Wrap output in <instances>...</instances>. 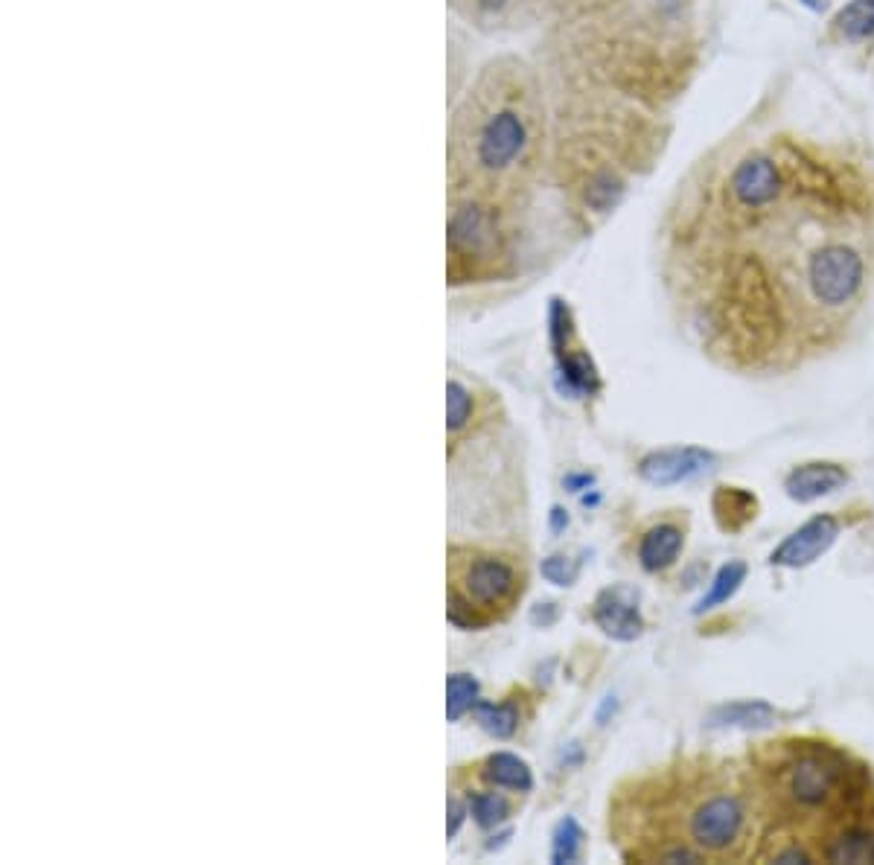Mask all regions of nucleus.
Segmentation results:
<instances>
[{"label":"nucleus","instance_id":"nucleus-1","mask_svg":"<svg viewBox=\"0 0 874 865\" xmlns=\"http://www.w3.org/2000/svg\"><path fill=\"white\" fill-rule=\"evenodd\" d=\"M688 845L703 857H735L749 836V811L741 793L728 787H712L685 813Z\"/></svg>","mask_w":874,"mask_h":865},{"label":"nucleus","instance_id":"nucleus-2","mask_svg":"<svg viewBox=\"0 0 874 865\" xmlns=\"http://www.w3.org/2000/svg\"><path fill=\"white\" fill-rule=\"evenodd\" d=\"M460 591H453L458 598L467 600L484 620H490L496 609H510L514 600L522 595V577L507 559L481 557L469 559L458 575Z\"/></svg>","mask_w":874,"mask_h":865},{"label":"nucleus","instance_id":"nucleus-3","mask_svg":"<svg viewBox=\"0 0 874 865\" xmlns=\"http://www.w3.org/2000/svg\"><path fill=\"white\" fill-rule=\"evenodd\" d=\"M863 277H866L863 257L848 246H825L807 262V284L813 298L825 307H843L857 298Z\"/></svg>","mask_w":874,"mask_h":865},{"label":"nucleus","instance_id":"nucleus-4","mask_svg":"<svg viewBox=\"0 0 874 865\" xmlns=\"http://www.w3.org/2000/svg\"><path fill=\"white\" fill-rule=\"evenodd\" d=\"M528 146V126L514 108H499L473 135V163L484 172H505Z\"/></svg>","mask_w":874,"mask_h":865},{"label":"nucleus","instance_id":"nucleus-5","mask_svg":"<svg viewBox=\"0 0 874 865\" xmlns=\"http://www.w3.org/2000/svg\"><path fill=\"white\" fill-rule=\"evenodd\" d=\"M449 248L455 260H490L499 253V225L490 207L464 205L449 222Z\"/></svg>","mask_w":874,"mask_h":865},{"label":"nucleus","instance_id":"nucleus-6","mask_svg":"<svg viewBox=\"0 0 874 865\" xmlns=\"http://www.w3.org/2000/svg\"><path fill=\"white\" fill-rule=\"evenodd\" d=\"M836 534H840V525H836L834 516H816V519L807 521L805 528H798L796 534L787 536V539L775 548L773 563L787 568L811 566L813 559H820L822 554L834 545Z\"/></svg>","mask_w":874,"mask_h":865},{"label":"nucleus","instance_id":"nucleus-7","mask_svg":"<svg viewBox=\"0 0 874 865\" xmlns=\"http://www.w3.org/2000/svg\"><path fill=\"white\" fill-rule=\"evenodd\" d=\"M782 192V176L769 158L752 155L732 172V196L744 207H764Z\"/></svg>","mask_w":874,"mask_h":865},{"label":"nucleus","instance_id":"nucleus-8","mask_svg":"<svg viewBox=\"0 0 874 865\" xmlns=\"http://www.w3.org/2000/svg\"><path fill=\"white\" fill-rule=\"evenodd\" d=\"M708 464H712V455L688 446V449H665V453L647 455L638 473H642L645 481L667 487V484L688 481L694 475L706 473Z\"/></svg>","mask_w":874,"mask_h":865},{"label":"nucleus","instance_id":"nucleus-9","mask_svg":"<svg viewBox=\"0 0 874 865\" xmlns=\"http://www.w3.org/2000/svg\"><path fill=\"white\" fill-rule=\"evenodd\" d=\"M595 620L604 629L606 636L618 638V642H633L642 633V618L633 600L624 598L622 589L604 591L595 600Z\"/></svg>","mask_w":874,"mask_h":865},{"label":"nucleus","instance_id":"nucleus-10","mask_svg":"<svg viewBox=\"0 0 874 865\" xmlns=\"http://www.w3.org/2000/svg\"><path fill=\"white\" fill-rule=\"evenodd\" d=\"M845 481H848V473L836 464H805V467L793 469L787 478V496L796 501H813V498L840 490Z\"/></svg>","mask_w":874,"mask_h":865},{"label":"nucleus","instance_id":"nucleus-11","mask_svg":"<svg viewBox=\"0 0 874 865\" xmlns=\"http://www.w3.org/2000/svg\"><path fill=\"white\" fill-rule=\"evenodd\" d=\"M820 857L828 863H874V831L848 822L825 843Z\"/></svg>","mask_w":874,"mask_h":865},{"label":"nucleus","instance_id":"nucleus-12","mask_svg":"<svg viewBox=\"0 0 874 865\" xmlns=\"http://www.w3.org/2000/svg\"><path fill=\"white\" fill-rule=\"evenodd\" d=\"M683 548V534L674 525H659V528L647 530L642 545H638V559L647 571H659V568L671 566Z\"/></svg>","mask_w":874,"mask_h":865},{"label":"nucleus","instance_id":"nucleus-13","mask_svg":"<svg viewBox=\"0 0 874 865\" xmlns=\"http://www.w3.org/2000/svg\"><path fill=\"white\" fill-rule=\"evenodd\" d=\"M484 775H487V782L496 784V787H507V789H519V793H525V789H530V769L525 760H519L516 755H507V752H501V755H493L490 760H487V769H484Z\"/></svg>","mask_w":874,"mask_h":865},{"label":"nucleus","instance_id":"nucleus-14","mask_svg":"<svg viewBox=\"0 0 874 865\" xmlns=\"http://www.w3.org/2000/svg\"><path fill=\"white\" fill-rule=\"evenodd\" d=\"M836 30L845 41H866L874 36V0H852L836 16Z\"/></svg>","mask_w":874,"mask_h":865},{"label":"nucleus","instance_id":"nucleus-15","mask_svg":"<svg viewBox=\"0 0 874 865\" xmlns=\"http://www.w3.org/2000/svg\"><path fill=\"white\" fill-rule=\"evenodd\" d=\"M744 577H746L744 563H728V566H723L721 571H717V577H714L712 591H708L706 598L699 600V606H697L699 613H703V609H714L717 604H726V600L737 591V586L744 583Z\"/></svg>","mask_w":874,"mask_h":865},{"label":"nucleus","instance_id":"nucleus-16","mask_svg":"<svg viewBox=\"0 0 874 865\" xmlns=\"http://www.w3.org/2000/svg\"><path fill=\"white\" fill-rule=\"evenodd\" d=\"M622 192H624L622 178L615 176V172H609V169H604V172L589 178V185H586V205H589L592 210H609L615 201L622 199Z\"/></svg>","mask_w":874,"mask_h":865},{"label":"nucleus","instance_id":"nucleus-17","mask_svg":"<svg viewBox=\"0 0 874 865\" xmlns=\"http://www.w3.org/2000/svg\"><path fill=\"white\" fill-rule=\"evenodd\" d=\"M446 697H449V703H446V714H449V720H458V717H464V712H467V708H473V705H476L478 682L467 674L449 676Z\"/></svg>","mask_w":874,"mask_h":865},{"label":"nucleus","instance_id":"nucleus-18","mask_svg":"<svg viewBox=\"0 0 874 865\" xmlns=\"http://www.w3.org/2000/svg\"><path fill=\"white\" fill-rule=\"evenodd\" d=\"M714 720L723 726H767L773 720V708L767 703H737L723 708Z\"/></svg>","mask_w":874,"mask_h":865},{"label":"nucleus","instance_id":"nucleus-19","mask_svg":"<svg viewBox=\"0 0 874 865\" xmlns=\"http://www.w3.org/2000/svg\"><path fill=\"white\" fill-rule=\"evenodd\" d=\"M478 720H481V726L487 728L490 735L510 737L516 732V723H519V717H516L514 705H487V703H481V705H478Z\"/></svg>","mask_w":874,"mask_h":865},{"label":"nucleus","instance_id":"nucleus-20","mask_svg":"<svg viewBox=\"0 0 874 865\" xmlns=\"http://www.w3.org/2000/svg\"><path fill=\"white\" fill-rule=\"evenodd\" d=\"M469 807H473V816H476V822L481 827L499 825L507 816L505 798H499L496 793H476V796L469 798Z\"/></svg>","mask_w":874,"mask_h":865},{"label":"nucleus","instance_id":"nucleus-21","mask_svg":"<svg viewBox=\"0 0 874 865\" xmlns=\"http://www.w3.org/2000/svg\"><path fill=\"white\" fill-rule=\"evenodd\" d=\"M580 827L575 819H563L554 834V863H572L580 851Z\"/></svg>","mask_w":874,"mask_h":865},{"label":"nucleus","instance_id":"nucleus-22","mask_svg":"<svg viewBox=\"0 0 874 865\" xmlns=\"http://www.w3.org/2000/svg\"><path fill=\"white\" fill-rule=\"evenodd\" d=\"M449 397H446V408H449V431H458L464 422L469 420V411H473V399H469V394L464 391V385L458 382H449Z\"/></svg>","mask_w":874,"mask_h":865},{"label":"nucleus","instance_id":"nucleus-23","mask_svg":"<svg viewBox=\"0 0 874 865\" xmlns=\"http://www.w3.org/2000/svg\"><path fill=\"white\" fill-rule=\"evenodd\" d=\"M543 575L545 580L557 583V586H572L577 577V566L575 563H568L566 557H552L543 563Z\"/></svg>","mask_w":874,"mask_h":865},{"label":"nucleus","instance_id":"nucleus-24","mask_svg":"<svg viewBox=\"0 0 874 865\" xmlns=\"http://www.w3.org/2000/svg\"><path fill=\"white\" fill-rule=\"evenodd\" d=\"M449 811H453V822H449V836H455V831H458L460 816H464V811H460L458 802H453V807H449Z\"/></svg>","mask_w":874,"mask_h":865},{"label":"nucleus","instance_id":"nucleus-25","mask_svg":"<svg viewBox=\"0 0 874 865\" xmlns=\"http://www.w3.org/2000/svg\"><path fill=\"white\" fill-rule=\"evenodd\" d=\"M563 525V510H554V528H560Z\"/></svg>","mask_w":874,"mask_h":865},{"label":"nucleus","instance_id":"nucleus-26","mask_svg":"<svg viewBox=\"0 0 874 865\" xmlns=\"http://www.w3.org/2000/svg\"><path fill=\"white\" fill-rule=\"evenodd\" d=\"M805 3H807V7H811V9H822V7H825V0H805Z\"/></svg>","mask_w":874,"mask_h":865}]
</instances>
